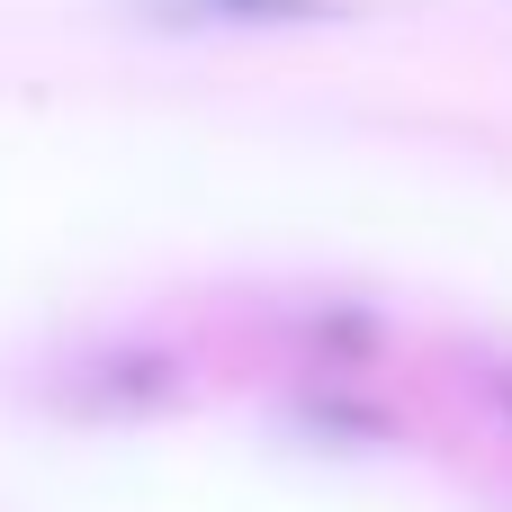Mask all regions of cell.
<instances>
[{
  "label": "cell",
  "instance_id": "1",
  "mask_svg": "<svg viewBox=\"0 0 512 512\" xmlns=\"http://www.w3.org/2000/svg\"><path fill=\"white\" fill-rule=\"evenodd\" d=\"M153 27H288V18H333V0H144Z\"/></svg>",
  "mask_w": 512,
  "mask_h": 512
}]
</instances>
